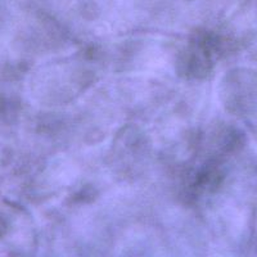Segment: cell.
<instances>
[{
	"label": "cell",
	"instance_id": "cell-1",
	"mask_svg": "<svg viewBox=\"0 0 257 257\" xmlns=\"http://www.w3.org/2000/svg\"><path fill=\"white\" fill-rule=\"evenodd\" d=\"M6 230H7L6 221L3 220V217H0V237H2L4 233H6Z\"/></svg>",
	"mask_w": 257,
	"mask_h": 257
}]
</instances>
